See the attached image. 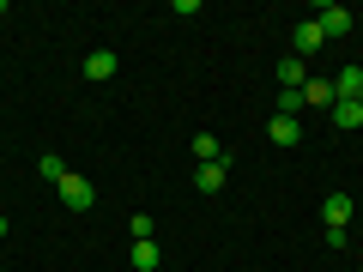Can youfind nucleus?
I'll return each mask as SVG.
<instances>
[{"label": "nucleus", "mask_w": 363, "mask_h": 272, "mask_svg": "<svg viewBox=\"0 0 363 272\" xmlns=\"http://www.w3.org/2000/svg\"><path fill=\"white\" fill-rule=\"evenodd\" d=\"M357 103H363V91H357Z\"/></svg>", "instance_id": "2eb2a0df"}, {"label": "nucleus", "mask_w": 363, "mask_h": 272, "mask_svg": "<svg viewBox=\"0 0 363 272\" xmlns=\"http://www.w3.org/2000/svg\"><path fill=\"white\" fill-rule=\"evenodd\" d=\"M157 260H164V254H157V242H133V272H152Z\"/></svg>", "instance_id": "f8f14e48"}, {"label": "nucleus", "mask_w": 363, "mask_h": 272, "mask_svg": "<svg viewBox=\"0 0 363 272\" xmlns=\"http://www.w3.org/2000/svg\"><path fill=\"white\" fill-rule=\"evenodd\" d=\"M327 115H333V128H345V133H351V128H363V103H357V97H339Z\"/></svg>", "instance_id": "0eeeda50"}, {"label": "nucleus", "mask_w": 363, "mask_h": 272, "mask_svg": "<svg viewBox=\"0 0 363 272\" xmlns=\"http://www.w3.org/2000/svg\"><path fill=\"white\" fill-rule=\"evenodd\" d=\"M224 164H230V157H218V164H200V169H194V188H200V194H218V188H224Z\"/></svg>", "instance_id": "1a4fd4ad"}, {"label": "nucleus", "mask_w": 363, "mask_h": 272, "mask_svg": "<svg viewBox=\"0 0 363 272\" xmlns=\"http://www.w3.org/2000/svg\"><path fill=\"white\" fill-rule=\"evenodd\" d=\"M321 42H327V37H321V25H315V18H303V25L291 30V55H297V61H309Z\"/></svg>", "instance_id": "f03ea898"}, {"label": "nucleus", "mask_w": 363, "mask_h": 272, "mask_svg": "<svg viewBox=\"0 0 363 272\" xmlns=\"http://www.w3.org/2000/svg\"><path fill=\"white\" fill-rule=\"evenodd\" d=\"M37 169H43V176H49V181H61V176H67V164H61V157H55V152H49V157H37Z\"/></svg>", "instance_id": "ddd939ff"}, {"label": "nucleus", "mask_w": 363, "mask_h": 272, "mask_svg": "<svg viewBox=\"0 0 363 272\" xmlns=\"http://www.w3.org/2000/svg\"><path fill=\"white\" fill-rule=\"evenodd\" d=\"M315 25H321V37H345V30H351V13H345V6H321Z\"/></svg>", "instance_id": "423d86ee"}, {"label": "nucleus", "mask_w": 363, "mask_h": 272, "mask_svg": "<svg viewBox=\"0 0 363 272\" xmlns=\"http://www.w3.org/2000/svg\"><path fill=\"white\" fill-rule=\"evenodd\" d=\"M194 157H200V164H218V157H224V145L212 140V133H194Z\"/></svg>", "instance_id": "9b49d317"}, {"label": "nucleus", "mask_w": 363, "mask_h": 272, "mask_svg": "<svg viewBox=\"0 0 363 272\" xmlns=\"http://www.w3.org/2000/svg\"><path fill=\"white\" fill-rule=\"evenodd\" d=\"M0 236H6V218H0Z\"/></svg>", "instance_id": "4468645a"}, {"label": "nucleus", "mask_w": 363, "mask_h": 272, "mask_svg": "<svg viewBox=\"0 0 363 272\" xmlns=\"http://www.w3.org/2000/svg\"><path fill=\"white\" fill-rule=\"evenodd\" d=\"M116 67H121L116 49H91L85 55V79H116Z\"/></svg>", "instance_id": "6e6552de"}, {"label": "nucleus", "mask_w": 363, "mask_h": 272, "mask_svg": "<svg viewBox=\"0 0 363 272\" xmlns=\"http://www.w3.org/2000/svg\"><path fill=\"white\" fill-rule=\"evenodd\" d=\"M351 212H357V206H351V194H327L321 218H327V230H345V224H351Z\"/></svg>", "instance_id": "39448f33"}, {"label": "nucleus", "mask_w": 363, "mask_h": 272, "mask_svg": "<svg viewBox=\"0 0 363 272\" xmlns=\"http://www.w3.org/2000/svg\"><path fill=\"white\" fill-rule=\"evenodd\" d=\"M333 103H339L333 79H309V85H303V109H333Z\"/></svg>", "instance_id": "7ed1b4c3"}, {"label": "nucleus", "mask_w": 363, "mask_h": 272, "mask_svg": "<svg viewBox=\"0 0 363 272\" xmlns=\"http://www.w3.org/2000/svg\"><path fill=\"white\" fill-rule=\"evenodd\" d=\"M55 188H61V200H67L73 212H91V200H97V188H91L85 176H73V169H67V176L55 181Z\"/></svg>", "instance_id": "f257e3e1"}, {"label": "nucleus", "mask_w": 363, "mask_h": 272, "mask_svg": "<svg viewBox=\"0 0 363 272\" xmlns=\"http://www.w3.org/2000/svg\"><path fill=\"white\" fill-rule=\"evenodd\" d=\"M333 91H339V97H357V91H363V67H339V73H333Z\"/></svg>", "instance_id": "9d476101"}, {"label": "nucleus", "mask_w": 363, "mask_h": 272, "mask_svg": "<svg viewBox=\"0 0 363 272\" xmlns=\"http://www.w3.org/2000/svg\"><path fill=\"white\" fill-rule=\"evenodd\" d=\"M267 140H272V145H297V140H303V121H297V115H272V121H267Z\"/></svg>", "instance_id": "20e7f679"}]
</instances>
